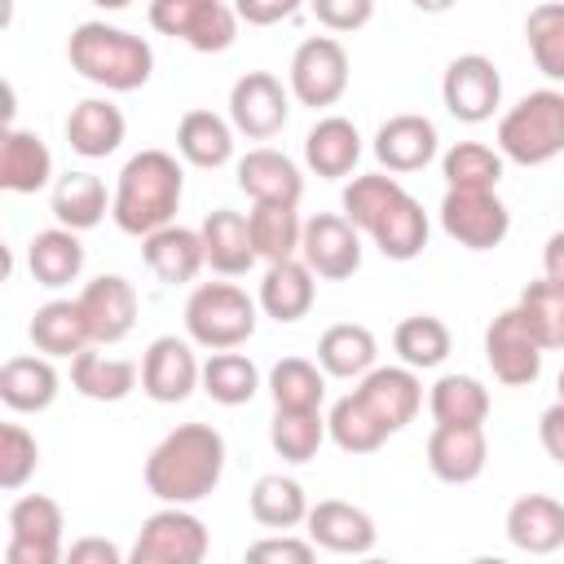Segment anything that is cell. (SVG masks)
Masks as SVG:
<instances>
[{
    "label": "cell",
    "mask_w": 564,
    "mask_h": 564,
    "mask_svg": "<svg viewBox=\"0 0 564 564\" xmlns=\"http://www.w3.org/2000/svg\"><path fill=\"white\" fill-rule=\"evenodd\" d=\"M339 207H344V220H348L357 234H370V242H375L388 260L405 264V260L423 256L432 225H427L423 203H419L397 176H388V172L352 176V181L344 185Z\"/></svg>",
    "instance_id": "obj_1"
},
{
    "label": "cell",
    "mask_w": 564,
    "mask_h": 564,
    "mask_svg": "<svg viewBox=\"0 0 564 564\" xmlns=\"http://www.w3.org/2000/svg\"><path fill=\"white\" fill-rule=\"evenodd\" d=\"M225 476V436L212 423L172 427L145 458V489L163 507L203 502Z\"/></svg>",
    "instance_id": "obj_2"
},
{
    "label": "cell",
    "mask_w": 564,
    "mask_h": 564,
    "mask_svg": "<svg viewBox=\"0 0 564 564\" xmlns=\"http://www.w3.org/2000/svg\"><path fill=\"white\" fill-rule=\"evenodd\" d=\"M181 194H185V172H181L176 154L137 150L119 167V181H115V194H110V216L123 234L150 238V234L176 225Z\"/></svg>",
    "instance_id": "obj_3"
},
{
    "label": "cell",
    "mask_w": 564,
    "mask_h": 564,
    "mask_svg": "<svg viewBox=\"0 0 564 564\" xmlns=\"http://www.w3.org/2000/svg\"><path fill=\"white\" fill-rule=\"evenodd\" d=\"M70 70H79L88 84L106 93H137L154 75V48L110 22H79L66 40Z\"/></svg>",
    "instance_id": "obj_4"
},
{
    "label": "cell",
    "mask_w": 564,
    "mask_h": 564,
    "mask_svg": "<svg viewBox=\"0 0 564 564\" xmlns=\"http://www.w3.org/2000/svg\"><path fill=\"white\" fill-rule=\"evenodd\" d=\"M498 154L520 167H542L564 154V93L538 88L524 93L498 119Z\"/></svg>",
    "instance_id": "obj_5"
},
{
    "label": "cell",
    "mask_w": 564,
    "mask_h": 564,
    "mask_svg": "<svg viewBox=\"0 0 564 564\" xmlns=\"http://www.w3.org/2000/svg\"><path fill=\"white\" fill-rule=\"evenodd\" d=\"M260 304L234 282H198L185 300V335L198 348L234 352L256 335Z\"/></svg>",
    "instance_id": "obj_6"
},
{
    "label": "cell",
    "mask_w": 564,
    "mask_h": 564,
    "mask_svg": "<svg viewBox=\"0 0 564 564\" xmlns=\"http://www.w3.org/2000/svg\"><path fill=\"white\" fill-rule=\"evenodd\" d=\"M150 26L185 40L194 53H225L238 40V13L225 0H154Z\"/></svg>",
    "instance_id": "obj_7"
},
{
    "label": "cell",
    "mask_w": 564,
    "mask_h": 564,
    "mask_svg": "<svg viewBox=\"0 0 564 564\" xmlns=\"http://www.w3.org/2000/svg\"><path fill=\"white\" fill-rule=\"evenodd\" d=\"M212 551V533L207 524L185 511V507H163L154 516H145L128 564H203Z\"/></svg>",
    "instance_id": "obj_8"
},
{
    "label": "cell",
    "mask_w": 564,
    "mask_h": 564,
    "mask_svg": "<svg viewBox=\"0 0 564 564\" xmlns=\"http://www.w3.org/2000/svg\"><path fill=\"white\" fill-rule=\"evenodd\" d=\"M286 88L300 106H335L348 93V53L335 35H308L295 44L286 66Z\"/></svg>",
    "instance_id": "obj_9"
},
{
    "label": "cell",
    "mask_w": 564,
    "mask_h": 564,
    "mask_svg": "<svg viewBox=\"0 0 564 564\" xmlns=\"http://www.w3.org/2000/svg\"><path fill=\"white\" fill-rule=\"evenodd\" d=\"M441 229L467 251H494L511 234V212L498 189H445Z\"/></svg>",
    "instance_id": "obj_10"
},
{
    "label": "cell",
    "mask_w": 564,
    "mask_h": 564,
    "mask_svg": "<svg viewBox=\"0 0 564 564\" xmlns=\"http://www.w3.org/2000/svg\"><path fill=\"white\" fill-rule=\"evenodd\" d=\"M291 119V88L269 70H247L229 88V123L247 141H269Z\"/></svg>",
    "instance_id": "obj_11"
},
{
    "label": "cell",
    "mask_w": 564,
    "mask_h": 564,
    "mask_svg": "<svg viewBox=\"0 0 564 564\" xmlns=\"http://www.w3.org/2000/svg\"><path fill=\"white\" fill-rule=\"evenodd\" d=\"M441 101L458 123H485L502 106V75L485 53H458L441 75Z\"/></svg>",
    "instance_id": "obj_12"
},
{
    "label": "cell",
    "mask_w": 564,
    "mask_h": 564,
    "mask_svg": "<svg viewBox=\"0 0 564 564\" xmlns=\"http://www.w3.org/2000/svg\"><path fill=\"white\" fill-rule=\"evenodd\" d=\"M300 260L313 269V278L344 282L361 269V234L344 220V212H317L304 220Z\"/></svg>",
    "instance_id": "obj_13"
},
{
    "label": "cell",
    "mask_w": 564,
    "mask_h": 564,
    "mask_svg": "<svg viewBox=\"0 0 564 564\" xmlns=\"http://www.w3.org/2000/svg\"><path fill=\"white\" fill-rule=\"evenodd\" d=\"M485 361L494 370L498 383L507 388H529L542 375V344L533 339V330L524 326V317L516 308H502L489 330H485Z\"/></svg>",
    "instance_id": "obj_14"
},
{
    "label": "cell",
    "mask_w": 564,
    "mask_h": 564,
    "mask_svg": "<svg viewBox=\"0 0 564 564\" xmlns=\"http://www.w3.org/2000/svg\"><path fill=\"white\" fill-rule=\"evenodd\" d=\"M194 388H203V366H198L189 339H176V335L150 339V348L141 357V392L159 405H176Z\"/></svg>",
    "instance_id": "obj_15"
},
{
    "label": "cell",
    "mask_w": 564,
    "mask_h": 564,
    "mask_svg": "<svg viewBox=\"0 0 564 564\" xmlns=\"http://www.w3.org/2000/svg\"><path fill=\"white\" fill-rule=\"evenodd\" d=\"M75 300L84 308V322H88V335H93L97 348H110V344L132 335V326H137V286L123 273L93 278Z\"/></svg>",
    "instance_id": "obj_16"
},
{
    "label": "cell",
    "mask_w": 564,
    "mask_h": 564,
    "mask_svg": "<svg viewBox=\"0 0 564 564\" xmlns=\"http://www.w3.org/2000/svg\"><path fill=\"white\" fill-rule=\"evenodd\" d=\"M352 397L379 419V427L392 436L401 427L414 423L419 405H423V383L410 366H375L366 379H357Z\"/></svg>",
    "instance_id": "obj_17"
},
{
    "label": "cell",
    "mask_w": 564,
    "mask_h": 564,
    "mask_svg": "<svg viewBox=\"0 0 564 564\" xmlns=\"http://www.w3.org/2000/svg\"><path fill=\"white\" fill-rule=\"evenodd\" d=\"M441 150V137H436V123L427 115H392L379 123L375 132V159L388 176H405V172H419L436 159Z\"/></svg>",
    "instance_id": "obj_18"
},
{
    "label": "cell",
    "mask_w": 564,
    "mask_h": 564,
    "mask_svg": "<svg viewBox=\"0 0 564 564\" xmlns=\"http://www.w3.org/2000/svg\"><path fill=\"white\" fill-rule=\"evenodd\" d=\"M308 542L335 555H370L379 529L370 520V511L344 502V498H322L317 507H308Z\"/></svg>",
    "instance_id": "obj_19"
},
{
    "label": "cell",
    "mask_w": 564,
    "mask_h": 564,
    "mask_svg": "<svg viewBox=\"0 0 564 564\" xmlns=\"http://www.w3.org/2000/svg\"><path fill=\"white\" fill-rule=\"evenodd\" d=\"M238 189L251 203H282V207H300L304 198V176L295 167V159H286L273 145H256L238 159Z\"/></svg>",
    "instance_id": "obj_20"
},
{
    "label": "cell",
    "mask_w": 564,
    "mask_h": 564,
    "mask_svg": "<svg viewBox=\"0 0 564 564\" xmlns=\"http://www.w3.org/2000/svg\"><path fill=\"white\" fill-rule=\"evenodd\" d=\"M507 538L524 555H551L564 546V502L551 494H524L507 507Z\"/></svg>",
    "instance_id": "obj_21"
},
{
    "label": "cell",
    "mask_w": 564,
    "mask_h": 564,
    "mask_svg": "<svg viewBox=\"0 0 564 564\" xmlns=\"http://www.w3.org/2000/svg\"><path fill=\"white\" fill-rule=\"evenodd\" d=\"M489 463L485 427H432L427 436V467L445 485H471Z\"/></svg>",
    "instance_id": "obj_22"
},
{
    "label": "cell",
    "mask_w": 564,
    "mask_h": 564,
    "mask_svg": "<svg viewBox=\"0 0 564 564\" xmlns=\"http://www.w3.org/2000/svg\"><path fill=\"white\" fill-rule=\"evenodd\" d=\"M198 238H203L207 269L220 273V278H242V273L256 264V247H251L247 216L234 212V207H216V212H207V220L198 225Z\"/></svg>",
    "instance_id": "obj_23"
},
{
    "label": "cell",
    "mask_w": 564,
    "mask_h": 564,
    "mask_svg": "<svg viewBox=\"0 0 564 564\" xmlns=\"http://www.w3.org/2000/svg\"><path fill=\"white\" fill-rule=\"evenodd\" d=\"M123 132H128V119L115 101L106 97H84L70 106L66 115V145L84 159H106L123 145Z\"/></svg>",
    "instance_id": "obj_24"
},
{
    "label": "cell",
    "mask_w": 564,
    "mask_h": 564,
    "mask_svg": "<svg viewBox=\"0 0 564 564\" xmlns=\"http://www.w3.org/2000/svg\"><path fill=\"white\" fill-rule=\"evenodd\" d=\"M357 159H361V132H357L352 119L326 115V119H317L304 132V163H308V172H317L326 181H344V176H352Z\"/></svg>",
    "instance_id": "obj_25"
},
{
    "label": "cell",
    "mask_w": 564,
    "mask_h": 564,
    "mask_svg": "<svg viewBox=\"0 0 564 564\" xmlns=\"http://www.w3.org/2000/svg\"><path fill=\"white\" fill-rule=\"evenodd\" d=\"M141 256H145L150 273H154L163 286H185V282H194L198 269L207 264L198 229H185V225H167V229L141 238Z\"/></svg>",
    "instance_id": "obj_26"
},
{
    "label": "cell",
    "mask_w": 564,
    "mask_h": 564,
    "mask_svg": "<svg viewBox=\"0 0 564 564\" xmlns=\"http://www.w3.org/2000/svg\"><path fill=\"white\" fill-rule=\"evenodd\" d=\"M31 344L40 357H79L93 348V335H88V322H84V308L79 300H48L35 308L31 326H26Z\"/></svg>",
    "instance_id": "obj_27"
},
{
    "label": "cell",
    "mask_w": 564,
    "mask_h": 564,
    "mask_svg": "<svg viewBox=\"0 0 564 564\" xmlns=\"http://www.w3.org/2000/svg\"><path fill=\"white\" fill-rule=\"evenodd\" d=\"M317 300V282H313V269L304 260H282V264H269L264 278H260V313L273 317V322H300L308 317Z\"/></svg>",
    "instance_id": "obj_28"
},
{
    "label": "cell",
    "mask_w": 564,
    "mask_h": 564,
    "mask_svg": "<svg viewBox=\"0 0 564 564\" xmlns=\"http://www.w3.org/2000/svg\"><path fill=\"white\" fill-rule=\"evenodd\" d=\"M375 330L361 322H335L317 339V366L326 370V379H366L375 370Z\"/></svg>",
    "instance_id": "obj_29"
},
{
    "label": "cell",
    "mask_w": 564,
    "mask_h": 564,
    "mask_svg": "<svg viewBox=\"0 0 564 564\" xmlns=\"http://www.w3.org/2000/svg\"><path fill=\"white\" fill-rule=\"evenodd\" d=\"M176 154L203 172L225 167L234 159V123L216 110H185L176 123Z\"/></svg>",
    "instance_id": "obj_30"
},
{
    "label": "cell",
    "mask_w": 564,
    "mask_h": 564,
    "mask_svg": "<svg viewBox=\"0 0 564 564\" xmlns=\"http://www.w3.org/2000/svg\"><path fill=\"white\" fill-rule=\"evenodd\" d=\"M53 181V154L48 145L26 132V128H9L0 141V189L9 194H35Z\"/></svg>",
    "instance_id": "obj_31"
},
{
    "label": "cell",
    "mask_w": 564,
    "mask_h": 564,
    "mask_svg": "<svg viewBox=\"0 0 564 564\" xmlns=\"http://www.w3.org/2000/svg\"><path fill=\"white\" fill-rule=\"evenodd\" d=\"M57 370L48 357H9L0 366V401L18 414H40L57 401Z\"/></svg>",
    "instance_id": "obj_32"
},
{
    "label": "cell",
    "mask_w": 564,
    "mask_h": 564,
    "mask_svg": "<svg viewBox=\"0 0 564 564\" xmlns=\"http://www.w3.org/2000/svg\"><path fill=\"white\" fill-rule=\"evenodd\" d=\"M26 269L40 286L57 291V286H70L79 273H84V242L79 234L53 225V229H40L26 247Z\"/></svg>",
    "instance_id": "obj_33"
},
{
    "label": "cell",
    "mask_w": 564,
    "mask_h": 564,
    "mask_svg": "<svg viewBox=\"0 0 564 564\" xmlns=\"http://www.w3.org/2000/svg\"><path fill=\"white\" fill-rule=\"evenodd\" d=\"M427 410H432L436 427H485L489 388L476 375H441L427 392Z\"/></svg>",
    "instance_id": "obj_34"
},
{
    "label": "cell",
    "mask_w": 564,
    "mask_h": 564,
    "mask_svg": "<svg viewBox=\"0 0 564 564\" xmlns=\"http://www.w3.org/2000/svg\"><path fill=\"white\" fill-rule=\"evenodd\" d=\"M247 229H251L256 260H269V264L300 260L304 220H300L295 207H282V203H256V207L247 212Z\"/></svg>",
    "instance_id": "obj_35"
},
{
    "label": "cell",
    "mask_w": 564,
    "mask_h": 564,
    "mask_svg": "<svg viewBox=\"0 0 564 564\" xmlns=\"http://www.w3.org/2000/svg\"><path fill=\"white\" fill-rule=\"evenodd\" d=\"M141 379V366L137 361H123V357H106L101 348H88L70 361V388L88 401H123Z\"/></svg>",
    "instance_id": "obj_36"
},
{
    "label": "cell",
    "mask_w": 564,
    "mask_h": 564,
    "mask_svg": "<svg viewBox=\"0 0 564 564\" xmlns=\"http://www.w3.org/2000/svg\"><path fill=\"white\" fill-rule=\"evenodd\" d=\"M106 207H110V198H106L101 176H93V172H66V176H57V185H53V216H57L62 229L84 234V229L101 225Z\"/></svg>",
    "instance_id": "obj_37"
},
{
    "label": "cell",
    "mask_w": 564,
    "mask_h": 564,
    "mask_svg": "<svg viewBox=\"0 0 564 564\" xmlns=\"http://www.w3.org/2000/svg\"><path fill=\"white\" fill-rule=\"evenodd\" d=\"M392 348H397L401 366H410V370H436V366L449 357L454 335H449V326H445L441 317H432V313H410V317L397 322Z\"/></svg>",
    "instance_id": "obj_38"
},
{
    "label": "cell",
    "mask_w": 564,
    "mask_h": 564,
    "mask_svg": "<svg viewBox=\"0 0 564 564\" xmlns=\"http://www.w3.org/2000/svg\"><path fill=\"white\" fill-rule=\"evenodd\" d=\"M251 520L264 524V529H295L308 520V498H304V485L282 476V471H269L251 485Z\"/></svg>",
    "instance_id": "obj_39"
},
{
    "label": "cell",
    "mask_w": 564,
    "mask_h": 564,
    "mask_svg": "<svg viewBox=\"0 0 564 564\" xmlns=\"http://www.w3.org/2000/svg\"><path fill=\"white\" fill-rule=\"evenodd\" d=\"M507 172V159L485 141H458L441 154L445 189H498Z\"/></svg>",
    "instance_id": "obj_40"
},
{
    "label": "cell",
    "mask_w": 564,
    "mask_h": 564,
    "mask_svg": "<svg viewBox=\"0 0 564 564\" xmlns=\"http://www.w3.org/2000/svg\"><path fill=\"white\" fill-rule=\"evenodd\" d=\"M269 397H273V410H322L326 370L308 357H282L269 370Z\"/></svg>",
    "instance_id": "obj_41"
},
{
    "label": "cell",
    "mask_w": 564,
    "mask_h": 564,
    "mask_svg": "<svg viewBox=\"0 0 564 564\" xmlns=\"http://www.w3.org/2000/svg\"><path fill=\"white\" fill-rule=\"evenodd\" d=\"M516 313L524 317V326L533 330V339L542 344V352H560L564 348V286L551 278H538L520 291Z\"/></svg>",
    "instance_id": "obj_42"
},
{
    "label": "cell",
    "mask_w": 564,
    "mask_h": 564,
    "mask_svg": "<svg viewBox=\"0 0 564 564\" xmlns=\"http://www.w3.org/2000/svg\"><path fill=\"white\" fill-rule=\"evenodd\" d=\"M326 441V419L322 410H273L269 419V445L282 463H308L317 458Z\"/></svg>",
    "instance_id": "obj_43"
},
{
    "label": "cell",
    "mask_w": 564,
    "mask_h": 564,
    "mask_svg": "<svg viewBox=\"0 0 564 564\" xmlns=\"http://www.w3.org/2000/svg\"><path fill=\"white\" fill-rule=\"evenodd\" d=\"M203 392L216 405H229V410L234 405H247L260 392V370L242 352H212L203 361Z\"/></svg>",
    "instance_id": "obj_44"
},
{
    "label": "cell",
    "mask_w": 564,
    "mask_h": 564,
    "mask_svg": "<svg viewBox=\"0 0 564 564\" xmlns=\"http://www.w3.org/2000/svg\"><path fill=\"white\" fill-rule=\"evenodd\" d=\"M326 436H330L344 454H375V449L388 441V432L379 427V419H375L352 392L330 405V414H326Z\"/></svg>",
    "instance_id": "obj_45"
},
{
    "label": "cell",
    "mask_w": 564,
    "mask_h": 564,
    "mask_svg": "<svg viewBox=\"0 0 564 564\" xmlns=\"http://www.w3.org/2000/svg\"><path fill=\"white\" fill-rule=\"evenodd\" d=\"M524 40H529L533 66L546 79L564 84V4H538V9H529Z\"/></svg>",
    "instance_id": "obj_46"
},
{
    "label": "cell",
    "mask_w": 564,
    "mask_h": 564,
    "mask_svg": "<svg viewBox=\"0 0 564 564\" xmlns=\"http://www.w3.org/2000/svg\"><path fill=\"white\" fill-rule=\"evenodd\" d=\"M66 516L48 494H22L9 507V538H31V542H62Z\"/></svg>",
    "instance_id": "obj_47"
},
{
    "label": "cell",
    "mask_w": 564,
    "mask_h": 564,
    "mask_svg": "<svg viewBox=\"0 0 564 564\" xmlns=\"http://www.w3.org/2000/svg\"><path fill=\"white\" fill-rule=\"evenodd\" d=\"M40 467V445L22 423L0 427V489H22Z\"/></svg>",
    "instance_id": "obj_48"
},
{
    "label": "cell",
    "mask_w": 564,
    "mask_h": 564,
    "mask_svg": "<svg viewBox=\"0 0 564 564\" xmlns=\"http://www.w3.org/2000/svg\"><path fill=\"white\" fill-rule=\"evenodd\" d=\"M242 564H317V546L295 533H269L247 546Z\"/></svg>",
    "instance_id": "obj_49"
},
{
    "label": "cell",
    "mask_w": 564,
    "mask_h": 564,
    "mask_svg": "<svg viewBox=\"0 0 564 564\" xmlns=\"http://www.w3.org/2000/svg\"><path fill=\"white\" fill-rule=\"evenodd\" d=\"M313 18L326 31L344 35V31H357L375 18V0H313Z\"/></svg>",
    "instance_id": "obj_50"
},
{
    "label": "cell",
    "mask_w": 564,
    "mask_h": 564,
    "mask_svg": "<svg viewBox=\"0 0 564 564\" xmlns=\"http://www.w3.org/2000/svg\"><path fill=\"white\" fill-rule=\"evenodd\" d=\"M62 560H66L62 542H31V538L4 542V564H62Z\"/></svg>",
    "instance_id": "obj_51"
},
{
    "label": "cell",
    "mask_w": 564,
    "mask_h": 564,
    "mask_svg": "<svg viewBox=\"0 0 564 564\" xmlns=\"http://www.w3.org/2000/svg\"><path fill=\"white\" fill-rule=\"evenodd\" d=\"M62 564H128V560H123V551H119L110 538L88 533V538H75V542L66 546V560H62Z\"/></svg>",
    "instance_id": "obj_52"
},
{
    "label": "cell",
    "mask_w": 564,
    "mask_h": 564,
    "mask_svg": "<svg viewBox=\"0 0 564 564\" xmlns=\"http://www.w3.org/2000/svg\"><path fill=\"white\" fill-rule=\"evenodd\" d=\"M234 13H238V22H247V26H273V22H282V18H295L300 4H295V0H238Z\"/></svg>",
    "instance_id": "obj_53"
},
{
    "label": "cell",
    "mask_w": 564,
    "mask_h": 564,
    "mask_svg": "<svg viewBox=\"0 0 564 564\" xmlns=\"http://www.w3.org/2000/svg\"><path fill=\"white\" fill-rule=\"evenodd\" d=\"M538 441L546 449V458H555L564 467V401H555L551 410H542L538 419Z\"/></svg>",
    "instance_id": "obj_54"
},
{
    "label": "cell",
    "mask_w": 564,
    "mask_h": 564,
    "mask_svg": "<svg viewBox=\"0 0 564 564\" xmlns=\"http://www.w3.org/2000/svg\"><path fill=\"white\" fill-rule=\"evenodd\" d=\"M542 278H551V282L564 286V229H555L546 238V247H542Z\"/></svg>",
    "instance_id": "obj_55"
},
{
    "label": "cell",
    "mask_w": 564,
    "mask_h": 564,
    "mask_svg": "<svg viewBox=\"0 0 564 564\" xmlns=\"http://www.w3.org/2000/svg\"><path fill=\"white\" fill-rule=\"evenodd\" d=\"M467 564H511V560H502V555H476V560H467Z\"/></svg>",
    "instance_id": "obj_56"
},
{
    "label": "cell",
    "mask_w": 564,
    "mask_h": 564,
    "mask_svg": "<svg viewBox=\"0 0 564 564\" xmlns=\"http://www.w3.org/2000/svg\"><path fill=\"white\" fill-rule=\"evenodd\" d=\"M361 564H392V560H379V555H366Z\"/></svg>",
    "instance_id": "obj_57"
},
{
    "label": "cell",
    "mask_w": 564,
    "mask_h": 564,
    "mask_svg": "<svg viewBox=\"0 0 564 564\" xmlns=\"http://www.w3.org/2000/svg\"><path fill=\"white\" fill-rule=\"evenodd\" d=\"M555 388H560V401H564V370H560V379H555Z\"/></svg>",
    "instance_id": "obj_58"
}]
</instances>
